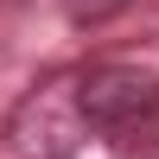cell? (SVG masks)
Here are the masks:
<instances>
[{
	"instance_id": "cell-1",
	"label": "cell",
	"mask_w": 159,
	"mask_h": 159,
	"mask_svg": "<svg viewBox=\"0 0 159 159\" xmlns=\"http://www.w3.org/2000/svg\"><path fill=\"white\" fill-rule=\"evenodd\" d=\"M76 121L102 127V134H127V127L153 121L159 115V70L147 64H96V70L76 83Z\"/></svg>"
},
{
	"instance_id": "cell-2",
	"label": "cell",
	"mask_w": 159,
	"mask_h": 159,
	"mask_svg": "<svg viewBox=\"0 0 159 159\" xmlns=\"http://www.w3.org/2000/svg\"><path fill=\"white\" fill-rule=\"evenodd\" d=\"M76 127H83V121H76V108L38 96L32 108L19 115V127H13V153H19V159H70Z\"/></svg>"
},
{
	"instance_id": "cell-3",
	"label": "cell",
	"mask_w": 159,
	"mask_h": 159,
	"mask_svg": "<svg viewBox=\"0 0 159 159\" xmlns=\"http://www.w3.org/2000/svg\"><path fill=\"white\" fill-rule=\"evenodd\" d=\"M134 0H64V13H70V25H102L115 19V13H127Z\"/></svg>"
}]
</instances>
